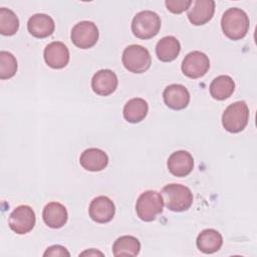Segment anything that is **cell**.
<instances>
[{
  "label": "cell",
  "mask_w": 257,
  "mask_h": 257,
  "mask_svg": "<svg viewBox=\"0 0 257 257\" xmlns=\"http://www.w3.org/2000/svg\"><path fill=\"white\" fill-rule=\"evenodd\" d=\"M43 55L46 64L54 69L65 67L69 61V50L60 41H54L46 45Z\"/></svg>",
  "instance_id": "obj_11"
},
{
  "label": "cell",
  "mask_w": 257,
  "mask_h": 257,
  "mask_svg": "<svg viewBox=\"0 0 257 257\" xmlns=\"http://www.w3.org/2000/svg\"><path fill=\"white\" fill-rule=\"evenodd\" d=\"M117 76L110 69H100L98 70L91 79L92 90L102 96H107L111 94L117 87Z\"/></svg>",
  "instance_id": "obj_12"
},
{
  "label": "cell",
  "mask_w": 257,
  "mask_h": 257,
  "mask_svg": "<svg viewBox=\"0 0 257 257\" xmlns=\"http://www.w3.org/2000/svg\"><path fill=\"white\" fill-rule=\"evenodd\" d=\"M42 218L48 227L58 229L65 225L68 215L66 208L62 204L58 202H50L44 207Z\"/></svg>",
  "instance_id": "obj_18"
},
{
  "label": "cell",
  "mask_w": 257,
  "mask_h": 257,
  "mask_svg": "<svg viewBox=\"0 0 257 257\" xmlns=\"http://www.w3.org/2000/svg\"><path fill=\"white\" fill-rule=\"evenodd\" d=\"M164 202L161 194L157 191L149 190L141 194L136 204L138 217L145 221L151 222L163 212Z\"/></svg>",
  "instance_id": "obj_5"
},
{
  "label": "cell",
  "mask_w": 257,
  "mask_h": 257,
  "mask_svg": "<svg viewBox=\"0 0 257 257\" xmlns=\"http://www.w3.org/2000/svg\"><path fill=\"white\" fill-rule=\"evenodd\" d=\"M235 89V82L229 75H220L211 82L210 93L217 100H224L231 96Z\"/></svg>",
  "instance_id": "obj_22"
},
{
  "label": "cell",
  "mask_w": 257,
  "mask_h": 257,
  "mask_svg": "<svg viewBox=\"0 0 257 257\" xmlns=\"http://www.w3.org/2000/svg\"><path fill=\"white\" fill-rule=\"evenodd\" d=\"M163 97L166 105L175 110L184 109L190 102L189 90L182 84L168 85L163 92Z\"/></svg>",
  "instance_id": "obj_13"
},
{
  "label": "cell",
  "mask_w": 257,
  "mask_h": 257,
  "mask_svg": "<svg viewBox=\"0 0 257 257\" xmlns=\"http://www.w3.org/2000/svg\"><path fill=\"white\" fill-rule=\"evenodd\" d=\"M250 21L246 12L240 8L227 9L221 19V27L224 34L231 40H240L249 30Z\"/></svg>",
  "instance_id": "obj_1"
},
{
  "label": "cell",
  "mask_w": 257,
  "mask_h": 257,
  "mask_svg": "<svg viewBox=\"0 0 257 257\" xmlns=\"http://www.w3.org/2000/svg\"><path fill=\"white\" fill-rule=\"evenodd\" d=\"M79 163L86 171L99 172L107 166L108 157L102 150L90 148L80 155Z\"/></svg>",
  "instance_id": "obj_17"
},
{
  "label": "cell",
  "mask_w": 257,
  "mask_h": 257,
  "mask_svg": "<svg viewBox=\"0 0 257 257\" xmlns=\"http://www.w3.org/2000/svg\"><path fill=\"white\" fill-rule=\"evenodd\" d=\"M198 249L205 254H212L220 250L223 244L222 235L214 229H205L197 237Z\"/></svg>",
  "instance_id": "obj_19"
},
{
  "label": "cell",
  "mask_w": 257,
  "mask_h": 257,
  "mask_svg": "<svg viewBox=\"0 0 257 257\" xmlns=\"http://www.w3.org/2000/svg\"><path fill=\"white\" fill-rule=\"evenodd\" d=\"M121 60L123 66L133 73H143L147 71L152 64L149 50L138 44L127 46L122 52Z\"/></svg>",
  "instance_id": "obj_6"
},
{
  "label": "cell",
  "mask_w": 257,
  "mask_h": 257,
  "mask_svg": "<svg viewBox=\"0 0 257 257\" xmlns=\"http://www.w3.org/2000/svg\"><path fill=\"white\" fill-rule=\"evenodd\" d=\"M70 38L72 43L81 49L94 46L98 40V29L91 21H81L71 29Z\"/></svg>",
  "instance_id": "obj_8"
},
{
  "label": "cell",
  "mask_w": 257,
  "mask_h": 257,
  "mask_svg": "<svg viewBox=\"0 0 257 257\" xmlns=\"http://www.w3.org/2000/svg\"><path fill=\"white\" fill-rule=\"evenodd\" d=\"M43 256H70V253L61 245H53L46 249Z\"/></svg>",
  "instance_id": "obj_27"
},
{
  "label": "cell",
  "mask_w": 257,
  "mask_h": 257,
  "mask_svg": "<svg viewBox=\"0 0 257 257\" xmlns=\"http://www.w3.org/2000/svg\"><path fill=\"white\" fill-rule=\"evenodd\" d=\"M19 28V19L16 14L8 9H0V33L5 36L14 35Z\"/></svg>",
  "instance_id": "obj_24"
},
{
  "label": "cell",
  "mask_w": 257,
  "mask_h": 257,
  "mask_svg": "<svg viewBox=\"0 0 257 257\" xmlns=\"http://www.w3.org/2000/svg\"><path fill=\"white\" fill-rule=\"evenodd\" d=\"M249 120V108L245 101H236L226 107L222 114V124L229 133L243 131Z\"/></svg>",
  "instance_id": "obj_4"
},
{
  "label": "cell",
  "mask_w": 257,
  "mask_h": 257,
  "mask_svg": "<svg viewBox=\"0 0 257 257\" xmlns=\"http://www.w3.org/2000/svg\"><path fill=\"white\" fill-rule=\"evenodd\" d=\"M86 254H88V255H102V253L101 252H99V251H84V252H82L80 255H86Z\"/></svg>",
  "instance_id": "obj_28"
},
{
  "label": "cell",
  "mask_w": 257,
  "mask_h": 257,
  "mask_svg": "<svg viewBox=\"0 0 257 257\" xmlns=\"http://www.w3.org/2000/svg\"><path fill=\"white\" fill-rule=\"evenodd\" d=\"M27 29L32 36L36 38H45L54 32V20L47 14L37 13L29 18Z\"/></svg>",
  "instance_id": "obj_15"
},
{
  "label": "cell",
  "mask_w": 257,
  "mask_h": 257,
  "mask_svg": "<svg viewBox=\"0 0 257 257\" xmlns=\"http://www.w3.org/2000/svg\"><path fill=\"white\" fill-rule=\"evenodd\" d=\"M215 2L213 0H196L188 12L189 21L194 25H204L214 16Z\"/></svg>",
  "instance_id": "obj_16"
},
{
  "label": "cell",
  "mask_w": 257,
  "mask_h": 257,
  "mask_svg": "<svg viewBox=\"0 0 257 257\" xmlns=\"http://www.w3.org/2000/svg\"><path fill=\"white\" fill-rule=\"evenodd\" d=\"M149 105L148 102L141 98L135 97L130 99L123 106V117L131 123H137L145 119L148 114Z\"/></svg>",
  "instance_id": "obj_21"
},
{
  "label": "cell",
  "mask_w": 257,
  "mask_h": 257,
  "mask_svg": "<svg viewBox=\"0 0 257 257\" xmlns=\"http://www.w3.org/2000/svg\"><path fill=\"white\" fill-rule=\"evenodd\" d=\"M160 29L161 18L151 10L139 12L132 21V31L140 39H151L159 33Z\"/></svg>",
  "instance_id": "obj_3"
},
{
  "label": "cell",
  "mask_w": 257,
  "mask_h": 257,
  "mask_svg": "<svg viewBox=\"0 0 257 257\" xmlns=\"http://www.w3.org/2000/svg\"><path fill=\"white\" fill-rule=\"evenodd\" d=\"M141 250L139 239L134 236H120L112 245V253L114 256H137Z\"/></svg>",
  "instance_id": "obj_23"
},
{
  "label": "cell",
  "mask_w": 257,
  "mask_h": 257,
  "mask_svg": "<svg viewBox=\"0 0 257 257\" xmlns=\"http://www.w3.org/2000/svg\"><path fill=\"white\" fill-rule=\"evenodd\" d=\"M181 51V44L174 36H165L156 45V54L161 61L175 60Z\"/></svg>",
  "instance_id": "obj_20"
},
{
  "label": "cell",
  "mask_w": 257,
  "mask_h": 257,
  "mask_svg": "<svg viewBox=\"0 0 257 257\" xmlns=\"http://www.w3.org/2000/svg\"><path fill=\"white\" fill-rule=\"evenodd\" d=\"M17 71V60L15 56L8 51L0 52V78L9 79Z\"/></svg>",
  "instance_id": "obj_25"
},
{
  "label": "cell",
  "mask_w": 257,
  "mask_h": 257,
  "mask_svg": "<svg viewBox=\"0 0 257 257\" xmlns=\"http://www.w3.org/2000/svg\"><path fill=\"white\" fill-rule=\"evenodd\" d=\"M209 68V57L201 51H192L188 53L182 62V71L190 78H199L204 76Z\"/></svg>",
  "instance_id": "obj_9"
},
{
  "label": "cell",
  "mask_w": 257,
  "mask_h": 257,
  "mask_svg": "<svg viewBox=\"0 0 257 257\" xmlns=\"http://www.w3.org/2000/svg\"><path fill=\"white\" fill-rule=\"evenodd\" d=\"M193 1L191 0H166L165 4L169 11L175 14H180L190 8Z\"/></svg>",
  "instance_id": "obj_26"
},
{
  "label": "cell",
  "mask_w": 257,
  "mask_h": 257,
  "mask_svg": "<svg viewBox=\"0 0 257 257\" xmlns=\"http://www.w3.org/2000/svg\"><path fill=\"white\" fill-rule=\"evenodd\" d=\"M89 217L96 223L104 224L112 220L115 213L113 202L106 196L94 198L89 205Z\"/></svg>",
  "instance_id": "obj_10"
},
{
  "label": "cell",
  "mask_w": 257,
  "mask_h": 257,
  "mask_svg": "<svg viewBox=\"0 0 257 257\" xmlns=\"http://www.w3.org/2000/svg\"><path fill=\"white\" fill-rule=\"evenodd\" d=\"M35 223V213L33 209L27 205H20L16 207L8 219L10 229L19 235L30 232L34 228Z\"/></svg>",
  "instance_id": "obj_7"
},
{
  "label": "cell",
  "mask_w": 257,
  "mask_h": 257,
  "mask_svg": "<svg viewBox=\"0 0 257 257\" xmlns=\"http://www.w3.org/2000/svg\"><path fill=\"white\" fill-rule=\"evenodd\" d=\"M164 205L171 211L183 212L193 204V193L191 190L180 184H169L161 191Z\"/></svg>",
  "instance_id": "obj_2"
},
{
  "label": "cell",
  "mask_w": 257,
  "mask_h": 257,
  "mask_svg": "<svg viewBox=\"0 0 257 257\" xmlns=\"http://www.w3.org/2000/svg\"><path fill=\"white\" fill-rule=\"evenodd\" d=\"M167 165L172 175L186 177L193 171L194 159L187 151H177L169 157Z\"/></svg>",
  "instance_id": "obj_14"
}]
</instances>
